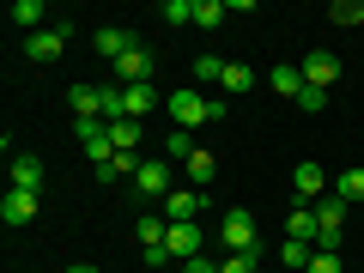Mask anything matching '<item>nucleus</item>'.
I'll use <instances>...</instances> for the list:
<instances>
[{"label":"nucleus","mask_w":364,"mask_h":273,"mask_svg":"<svg viewBox=\"0 0 364 273\" xmlns=\"http://www.w3.org/2000/svg\"><path fill=\"white\" fill-rule=\"evenodd\" d=\"M219 243L231 249V255H255L261 249V231H255V213H243V207H231L219 219Z\"/></svg>","instance_id":"obj_1"},{"label":"nucleus","mask_w":364,"mask_h":273,"mask_svg":"<svg viewBox=\"0 0 364 273\" xmlns=\"http://www.w3.org/2000/svg\"><path fill=\"white\" fill-rule=\"evenodd\" d=\"M170 116H176V128L182 134H195L200 128V122H213V97H207V91H195V85H182V91H170Z\"/></svg>","instance_id":"obj_2"},{"label":"nucleus","mask_w":364,"mask_h":273,"mask_svg":"<svg viewBox=\"0 0 364 273\" xmlns=\"http://www.w3.org/2000/svg\"><path fill=\"white\" fill-rule=\"evenodd\" d=\"M109 79H116V85H152V49H146V43H134V49L109 67Z\"/></svg>","instance_id":"obj_3"},{"label":"nucleus","mask_w":364,"mask_h":273,"mask_svg":"<svg viewBox=\"0 0 364 273\" xmlns=\"http://www.w3.org/2000/svg\"><path fill=\"white\" fill-rule=\"evenodd\" d=\"M67 43H73V25H67V18H55L49 31H37V37H25V55H31V61H55V55H61Z\"/></svg>","instance_id":"obj_4"},{"label":"nucleus","mask_w":364,"mask_h":273,"mask_svg":"<svg viewBox=\"0 0 364 273\" xmlns=\"http://www.w3.org/2000/svg\"><path fill=\"white\" fill-rule=\"evenodd\" d=\"M291 195H298V207H316V200L328 195L322 164H298V170H291Z\"/></svg>","instance_id":"obj_5"},{"label":"nucleus","mask_w":364,"mask_h":273,"mask_svg":"<svg viewBox=\"0 0 364 273\" xmlns=\"http://www.w3.org/2000/svg\"><path fill=\"white\" fill-rule=\"evenodd\" d=\"M200 207H207L200 188H170V195H164V219H170V225H195Z\"/></svg>","instance_id":"obj_6"},{"label":"nucleus","mask_w":364,"mask_h":273,"mask_svg":"<svg viewBox=\"0 0 364 273\" xmlns=\"http://www.w3.org/2000/svg\"><path fill=\"white\" fill-rule=\"evenodd\" d=\"M334 79H340V55H328V49H310V55H304V85L328 91Z\"/></svg>","instance_id":"obj_7"},{"label":"nucleus","mask_w":364,"mask_h":273,"mask_svg":"<svg viewBox=\"0 0 364 273\" xmlns=\"http://www.w3.org/2000/svg\"><path fill=\"white\" fill-rule=\"evenodd\" d=\"M164 249L176 261H195V255H207V243H200V225H170L164 231Z\"/></svg>","instance_id":"obj_8"},{"label":"nucleus","mask_w":364,"mask_h":273,"mask_svg":"<svg viewBox=\"0 0 364 273\" xmlns=\"http://www.w3.org/2000/svg\"><path fill=\"white\" fill-rule=\"evenodd\" d=\"M182 170H188V188H200V195H207V188H213V176H219V158H213L207 146H195V152L182 158Z\"/></svg>","instance_id":"obj_9"},{"label":"nucleus","mask_w":364,"mask_h":273,"mask_svg":"<svg viewBox=\"0 0 364 273\" xmlns=\"http://www.w3.org/2000/svg\"><path fill=\"white\" fill-rule=\"evenodd\" d=\"M0 219L13 225V231H18V225H31V219H37V195H31V188H6V200H0Z\"/></svg>","instance_id":"obj_10"},{"label":"nucleus","mask_w":364,"mask_h":273,"mask_svg":"<svg viewBox=\"0 0 364 273\" xmlns=\"http://www.w3.org/2000/svg\"><path fill=\"white\" fill-rule=\"evenodd\" d=\"M286 237H291V243H310V249H316V237H322L316 207H291V213H286Z\"/></svg>","instance_id":"obj_11"},{"label":"nucleus","mask_w":364,"mask_h":273,"mask_svg":"<svg viewBox=\"0 0 364 273\" xmlns=\"http://www.w3.org/2000/svg\"><path fill=\"white\" fill-rule=\"evenodd\" d=\"M134 188H140V195H152V200H164V195H170V164L146 158V164H140V176H134Z\"/></svg>","instance_id":"obj_12"},{"label":"nucleus","mask_w":364,"mask_h":273,"mask_svg":"<svg viewBox=\"0 0 364 273\" xmlns=\"http://www.w3.org/2000/svg\"><path fill=\"white\" fill-rule=\"evenodd\" d=\"M67 104H73V122H85V116L104 122V85H73V91H67Z\"/></svg>","instance_id":"obj_13"},{"label":"nucleus","mask_w":364,"mask_h":273,"mask_svg":"<svg viewBox=\"0 0 364 273\" xmlns=\"http://www.w3.org/2000/svg\"><path fill=\"white\" fill-rule=\"evenodd\" d=\"M13 25L25 31V37H37V31H49V6H43V0H13Z\"/></svg>","instance_id":"obj_14"},{"label":"nucleus","mask_w":364,"mask_h":273,"mask_svg":"<svg viewBox=\"0 0 364 273\" xmlns=\"http://www.w3.org/2000/svg\"><path fill=\"white\" fill-rule=\"evenodd\" d=\"M91 43H97V55H104L109 67H116L122 55L134 49V37H128V31H122V25H104V31H97V37H91Z\"/></svg>","instance_id":"obj_15"},{"label":"nucleus","mask_w":364,"mask_h":273,"mask_svg":"<svg viewBox=\"0 0 364 273\" xmlns=\"http://www.w3.org/2000/svg\"><path fill=\"white\" fill-rule=\"evenodd\" d=\"M122 104H128V122L152 116L158 109V85H122Z\"/></svg>","instance_id":"obj_16"},{"label":"nucleus","mask_w":364,"mask_h":273,"mask_svg":"<svg viewBox=\"0 0 364 273\" xmlns=\"http://www.w3.org/2000/svg\"><path fill=\"white\" fill-rule=\"evenodd\" d=\"M267 85L279 97H304V67H267Z\"/></svg>","instance_id":"obj_17"},{"label":"nucleus","mask_w":364,"mask_h":273,"mask_svg":"<svg viewBox=\"0 0 364 273\" xmlns=\"http://www.w3.org/2000/svg\"><path fill=\"white\" fill-rule=\"evenodd\" d=\"M231 97H243V91H255V67H243V61H225V79H219Z\"/></svg>","instance_id":"obj_18"},{"label":"nucleus","mask_w":364,"mask_h":273,"mask_svg":"<svg viewBox=\"0 0 364 273\" xmlns=\"http://www.w3.org/2000/svg\"><path fill=\"white\" fill-rule=\"evenodd\" d=\"M140 164H146V158H134V152H116L109 164H97V182H116V176H140Z\"/></svg>","instance_id":"obj_19"},{"label":"nucleus","mask_w":364,"mask_h":273,"mask_svg":"<svg viewBox=\"0 0 364 273\" xmlns=\"http://www.w3.org/2000/svg\"><path fill=\"white\" fill-rule=\"evenodd\" d=\"M13 188H43V158H13Z\"/></svg>","instance_id":"obj_20"},{"label":"nucleus","mask_w":364,"mask_h":273,"mask_svg":"<svg viewBox=\"0 0 364 273\" xmlns=\"http://www.w3.org/2000/svg\"><path fill=\"white\" fill-rule=\"evenodd\" d=\"M334 195L346 200V207H352V200H364V164H352V170H340V182H334Z\"/></svg>","instance_id":"obj_21"},{"label":"nucleus","mask_w":364,"mask_h":273,"mask_svg":"<svg viewBox=\"0 0 364 273\" xmlns=\"http://www.w3.org/2000/svg\"><path fill=\"white\" fill-rule=\"evenodd\" d=\"M134 231H140V249H158V243H164V231H170V219H164V213H146Z\"/></svg>","instance_id":"obj_22"},{"label":"nucleus","mask_w":364,"mask_h":273,"mask_svg":"<svg viewBox=\"0 0 364 273\" xmlns=\"http://www.w3.org/2000/svg\"><path fill=\"white\" fill-rule=\"evenodd\" d=\"M188 73H195V91H200V85H219V79H225V61H219V55H200Z\"/></svg>","instance_id":"obj_23"},{"label":"nucleus","mask_w":364,"mask_h":273,"mask_svg":"<svg viewBox=\"0 0 364 273\" xmlns=\"http://www.w3.org/2000/svg\"><path fill=\"white\" fill-rule=\"evenodd\" d=\"M225 13H231L225 0H195V25H207V31H219V25H225Z\"/></svg>","instance_id":"obj_24"},{"label":"nucleus","mask_w":364,"mask_h":273,"mask_svg":"<svg viewBox=\"0 0 364 273\" xmlns=\"http://www.w3.org/2000/svg\"><path fill=\"white\" fill-rule=\"evenodd\" d=\"M109 146L116 152H134L140 146V122H109Z\"/></svg>","instance_id":"obj_25"},{"label":"nucleus","mask_w":364,"mask_h":273,"mask_svg":"<svg viewBox=\"0 0 364 273\" xmlns=\"http://www.w3.org/2000/svg\"><path fill=\"white\" fill-rule=\"evenodd\" d=\"M158 18H164V25H195V0H164Z\"/></svg>","instance_id":"obj_26"},{"label":"nucleus","mask_w":364,"mask_h":273,"mask_svg":"<svg viewBox=\"0 0 364 273\" xmlns=\"http://www.w3.org/2000/svg\"><path fill=\"white\" fill-rule=\"evenodd\" d=\"M310 255H316L310 243H291V237H286V243H279V261H286V267H298V273L310 267Z\"/></svg>","instance_id":"obj_27"},{"label":"nucleus","mask_w":364,"mask_h":273,"mask_svg":"<svg viewBox=\"0 0 364 273\" xmlns=\"http://www.w3.org/2000/svg\"><path fill=\"white\" fill-rule=\"evenodd\" d=\"M328 18H334V25H364V0H358V6H352V0H334Z\"/></svg>","instance_id":"obj_28"},{"label":"nucleus","mask_w":364,"mask_h":273,"mask_svg":"<svg viewBox=\"0 0 364 273\" xmlns=\"http://www.w3.org/2000/svg\"><path fill=\"white\" fill-rule=\"evenodd\" d=\"M188 152H195V140H188L182 128H170L164 134V158H188Z\"/></svg>","instance_id":"obj_29"},{"label":"nucleus","mask_w":364,"mask_h":273,"mask_svg":"<svg viewBox=\"0 0 364 273\" xmlns=\"http://www.w3.org/2000/svg\"><path fill=\"white\" fill-rule=\"evenodd\" d=\"M304 273H340V249H316Z\"/></svg>","instance_id":"obj_30"},{"label":"nucleus","mask_w":364,"mask_h":273,"mask_svg":"<svg viewBox=\"0 0 364 273\" xmlns=\"http://www.w3.org/2000/svg\"><path fill=\"white\" fill-rule=\"evenodd\" d=\"M255 261H261V249H255V255H225L219 273H255Z\"/></svg>","instance_id":"obj_31"},{"label":"nucleus","mask_w":364,"mask_h":273,"mask_svg":"<svg viewBox=\"0 0 364 273\" xmlns=\"http://www.w3.org/2000/svg\"><path fill=\"white\" fill-rule=\"evenodd\" d=\"M298 104H304V109H310V116H316V109H328V91H316V85H304V97H298Z\"/></svg>","instance_id":"obj_32"},{"label":"nucleus","mask_w":364,"mask_h":273,"mask_svg":"<svg viewBox=\"0 0 364 273\" xmlns=\"http://www.w3.org/2000/svg\"><path fill=\"white\" fill-rule=\"evenodd\" d=\"M182 273H219V261H207V255H195V261H182Z\"/></svg>","instance_id":"obj_33"},{"label":"nucleus","mask_w":364,"mask_h":273,"mask_svg":"<svg viewBox=\"0 0 364 273\" xmlns=\"http://www.w3.org/2000/svg\"><path fill=\"white\" fill-rule=\"evenodd\" d=\"M67 273H104V267H91V261H79V267H67Z\"/></svg>","instance_id":"obj_34"}]
</instances>
